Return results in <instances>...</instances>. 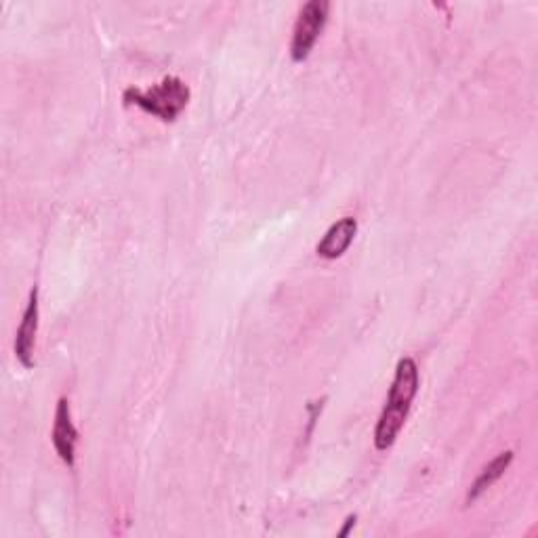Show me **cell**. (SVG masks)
<instances>
[{
    "instance_id": "cell-2",
    "label": "cell",
    "mask_w": 538,
    "mask_h": 538,
    "mask_svg": "<svg viewBox=\"0 0 538 538\" xmlns=\"http://www.w3.org/2000/svg\"><path fill=\"white\" fill-rule=\"evenodd\" d=\"M190 87L177 76L162 78L158 85L150 89H127L122 95L127 106H135L146 114L160 118L162 122H175L179 114L188 108L190 103Z\"/></svg>"
},
{
    "instance_id": "cell-5",
    "label": "cell",
    "mask_w": 538,
    "mask_h": 538,
    "mask_svg": "<svg viewBox=\"0 0 538 538\" xmlns=\"http://www.w3.org/2000/svg\"><path fill=\"white\" fill-rule=\"evenodd\" d=\"M38 318H40V305H38V288L34 286L30 291V301L24 312L22 324L17 328L15 335V358L24 368L34 366V345L38 335Z\"/></svg>"
},
{
    "instance_id": "cell-8",
    "label": "cell",
    "mask_w": 538,
    "mask_h": 538,
    "mask_svg": "<svg viewBox=\"0 0 538 538\" xmlns=\"http://www.w3.org/2000/svg\"><path fill=\"white\" fill-rule=\"evenodd\" d=\"M356 522H358V515H349L347 517V520H345V526H343V530L339 532V538H345L349 532H351V528H354L356 526Z\"/></svg>"
},
{
    "instance_id": "cell-4",
    "label": "cell",
    "mask_w": 538,
    "mask_h": 538,
    "mask_svg": "<svg viewBox=\"0 0 538 538\" xmlns=\"http://www.w3.org/2000/svg\"><path fill=\"white\" fill-rule=\"evenodd\" d=\"M53 446L59 454V459L68 467L76 463V442H78V429L72 421V410L68 398H59L55 408V423H53Z\"/></svg>"
},
{
    "instance_id": "cell-3",
    "label": "cell",
    "mask_w": 538,
    "mask_h": 538,
    "mask_svg": "<svg viewBox=\"0 0 538 538\" xmlns=\"http://www.w3.org/2000/svg\"><path fill=\"white\" fill-rule=\"evenodd\" d=\"M330 13V3L326 0H309L307 5L299 11L297 24L293 30V43H291V57L297 64L305 61L316 47L318 38L322 36Z\"/></svg>"
},
{
    "instance_id": "cell-1",
    "label": "cell",
    "mask_w": 538,
    "mask_h": 538,
    "mask_svg": "<svg viewBox=\"0 0 538 538\" xmlns=\"http://www.w3.org/2000/svg\"><path fill=\"white\" fill-rule=\"evenodd\" d=\"M419 385L421 377L417 362L412 358H402L396 366V377H393L385 408L375 429L377 450H389L396 444L400 431L404 429V423L408 419L412 402H415L419 393Z\"/></svg>"
},
{
    "instance_id": "cell-7",
    "label": "cell",
    "mask_w": 538,
    "mask_h": 538,
    "mask_svg": "<svg viewBox=\"0 0 538 538\" xmlns=\"http://www.w3.org/2000/svg\"><path fill=\"white\" fill-rule=\"evenodd\" d=\"M511 463H513V452L511 450H505V452L499 454V457H494L480 471V475H478V478H475V482L471 484V488L467 492V503L478 501L486 490H490L496 482H499L503 478V475H505V471L511 467Z\"/></svg>"
},
{
    "instance_id": "cell-6",
    "label": "cell",
    "mask_w": 538,
    "mask_h": 538,
    "mask_svg": "<svg viewBox=\"0 0 538 538\" xmlns=\"http://www.w3.org/2000/svg\"><path fill=\"white\" fill-rule=\"evenodd\" d=\"M356 234H358V221L354 217H343L328 227V232L316 246V253L326 261H335L345 255Z\"/></svg>"
}]
</instances>
